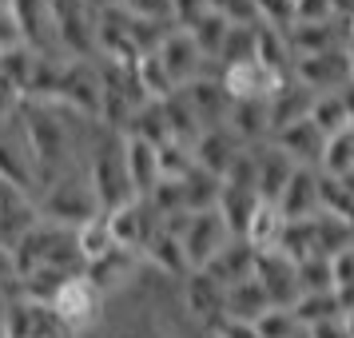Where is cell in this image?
<instances>
[{
    "instance_id": "cell-1",
    "label": "cell",
    "mask_w": 354,
    "mask_h": 338,
    "mask_svg": "<svg viewBox=\"0 0 354 338\" xmlns=\"http://www.w3.org/2000/svg\"><path fill=\"white\" fill-rule=\"evenodd\" d=\"M84 176L92 183L100 211H115L128 199H136L128 187V171H124V131H112L100 124L88 151H84Z\"/></svg>"
},
{
    "instance_id": "cell-2",
    "label": "cell",
    "mask_w": 354,
    "mask_h": 338,
    "mask_svg": "<svg viewBox=\"0 0 354 338\" xmlns=\"http://www.w3.org/2000/svg\"><path fill=\"white\" fill-rule=\"evenodd\" d=\"M17 255V279L28 271H68L84 274V259L76 251V235L68 227H56L48 219H36V227L12 247Z\"/></svg>"
},
{
    "instance_id": "cell-3",
    "label": "cell",
    "mask_w": 354,
    "mask_h": 338,
    "mask_svg": "<svg viewBox=\"0 0 354 338\" xmlns=\"http://www.w3.org/2000/svg\"><path fill=\"white\" fill-rule=\"evenodd\" d=\"M36 211H40V219H48V223H56V227H68V231H76V227L88 223L92 215H100L92 183L84 176V163L72 167V171H64V176H56L52 183H44V187L36 191Z\"/></svg>"
},
{
    "instance_id": "cell-4",
    "label": "cell",
    "mask_w": 354,
    "mask_h": 338,
    "mask_svg": "<svg viewBox=\"0 0 354 338\" xmlns=\"http://www.w3.org/2000/svg\"><path fill=\"white\" fill-rule=\"evenodd\" d=\"M163 227H167L171 235H179V247H183V259H187L192 271H203L211 259L235 239L215 207L195 211V215H171V219H163Z\"/></svg>"
},
{
    "instance_id": "cell-5",
    "label": "cell",
    "mask_w": 354,
    "mask_h": 338,
    "mask_svg": "<svg viewBox=\"0 0 354 338\" xmlns=\"http://www.w3.org/2000/svg\"><path fill=\"white\" fill-rule=\"evenodd\" d=\"M104 310H108V299H104L84 274L68 279L64 287L56 290V299H52V314L60 319V326H64L72 338L92 335L100 322H104Z\"/></svg>"
},
{
    "instance_id": "cell-6",
    "label": "cell",
    "mask_w": 354,
    "mask_h": 338,
    "mask_svg": "<svg viewBox=\"0 0 354 338\" xmlns=\"http://www.w3.org/2000/svg\"><path fill=\"white\" fill-rule=\"evenodd\" d=\"M12 24H17L20 48L40 56V60H64L60 40H56V17H52V0H8Z\"/></svg>"
},
{
    "instance_id": "cell-7",
    "label": "cell",
    "mask_w": 354,
    "mask_h": 338,
    "mask_svg": "<svg viewBox=\"0 0 354 338\" xmlns=\"http://www.w3.org/2000/svg\"><path fill=\"white\" fill-rule=\"evenodd\" d=\"M151 56L160 60L163 76L171 80V88H187V84H195L199 76H207V72H215V68L203 60V52H199V44L192 40V32L187 28H167L163 32V40L151 48Z\"/></svg>"
},
{
    "instance_id": "cell-8",
    "label": "cell",
    "mask_w": 354,
    "mask_h": 338,
    "mask_svg": "<svg viewBox=\"0 0 354 338\" xmlns=\"http://www.w3.org/2000/svg\"><path fill=\"white\" fill-rule=\"evenodd\" d=\"M290 80L303 84L306 92H338L342 84L351 80V60H346V44L330 52H315V56H299L290 68Z\"/></svg>"
},
{
    "instance_id": "cell-9",
    "label": "cell",
    "mask_w": 354,
    "mask_h": 338,
    "mask_svg": "<svg viewBox=\"0 0 354 338\" xmlns=\"http://www.w3.org/2000/svg\"><path fill=\"white\" fill-rule=\"evenodd\" d=\"M255 283L263 287L267 303L274 310H290L299 303V267L290 263L283 251H259L255 255Z\"/></svg>"
},
{
    "instance_id": "cell-10",
    "label": "cell",
    "mask_w": 354,
    "mask_h": 338,
    "mask_svg": "<svg viewBox=\"0 0 354 338\" xmlns=\"http://www.w3.org/2000/svg\"><path fill=\"white\" fill-rule=\"evenodd\" d=\"M0 176L12 179L17 187L36 195V163L28 151V135L20 128V115L12 112L8 120H0Z\"/></svg>"
},
{
    "instance_id": "cell-11",
    "label": "cell",
    "mask_w": 354,
    "mask_h": 338,
    "mask_svg": "<svg viewBox=\"0 0 354 338\" xmlns=\"http://www.w3.org/2000/svg\"><path fill=\"white\" fill-rule=\"evenodd\" d=\"M108 215V227H112V239L115 247H124V251H144L147 239L160 231V215L151 211V203L147 199H128L124 207L115 211H104Z\"/></svg>"
},
{
    "instance_id": "cell-12",
    "label": "cell",
    "mask_w": 354,
    "mask_h": 338,
    "mask_svg": "<svg viewBox=\"0 0 354 338\" xmlns=\"http://www.w3.org/2000/svg\"><path fill=\"white\" fill-rule=\"evenodd\" d=\"M140 271H144V259L136 255V251L112 247L104 259H96V263L84 267V279H88L104 299H115V294H124V290L140 279Z\"/></svg>"
},
{
    "instance_id": "cell-13",
    "label": "cell",
    "mask_w": 354,
    "mask_h": 338,
    "mask_svg": "<svg viewBox=\"0 0 354 338\" xmlns=\"http://www.w3.org/2000/svg\"><path fill=\"white\" fill-rule=\"evenodd\" d=\"M40 211H36V199L24 187H17L12 179L0 176V243L4 247H17L28 231L36 227Z\"/></svg>"
},
{
    "instance_id": "cell-14",
    "label": "cell",
    "mask_w": 354,
    "mask_h": 338,
    "mask_svg": "<svg viewBox=\"0 0 354 338\" xmlns=\"http://www.w3.org/2000/svg\"><path fill=\"white\" fill-rule=\"evenodd\" d=\"M179 299H183L187 319L207 326V330L223 319V287L215 279H207L203 271H192L187 279H179Z\"/></svg>"
},
{
    "instance_id": "cell-15",
    "label": "cell",
    "mask_w": 354,
    "mask_h": 338,
    "mask_svg": "<svg viewBox=\"0 0 354 338\" xmlns=\"http://www.w3.org/2000/svg\"><path fill=\"white\" fill-rule=\"evenodd\" d=\"M124 171H128V187L136 199H147L156 191V183L163 179L160 171V147L140 140V135H128L124 131Z\"/></svg>"
},
{
    "instance_id": "cell-16",
    "label": "cell",
    "mask_w": 354,
    "mask_h": 338,
    "mask_svg": "<svg viewBox=\"0 0 354 338\" xmlns=\"http://www.w3.org/2000/svg\"><path fill=\"white\" fill-rule=\"evenodd\" d=\"M274 207H279V215H283L287 223L315 219V215L322 211V203H319V171H315V167H295V176L287 179V187H283V195L274 199Z\"/></svg>"
},
{
    "instance_id": "cell-17",
    "label": "cell",
    "mask_w": 354,
    "mask_h": 338,
    "mask_svg": "<svg viewBox=\"0 0 354 338\" xmlns=\"http://www.w3.org/2000/svg\"><path fill=\"white\" fill-rule=\"evenodd\" d=\"M179 92H183V100L192 104V112H195V120L203 124V131L207 128H223L227 112H231V96H227L219 72H207V76H199L195 84L179 88Z\"/></svg>"
},
{
    "instance_id": "cell-18",
    "label": "cell",
    "mask_w": 354,
    "mask_h": 338,
    "mask_svg": "<svg viewBox=\"0 0 354 338\" xmlns=\"http://www.w3.org/2000/svg\"><path fill=\"white\" fill-rule=\"evenodd\" d=\"M271 144L279 147L295 167H315V171H319V160H322L326 140L319 135V128H315L310 120H295V124H287V128L274 131Z\"/></svg>"
},
{
    "instance_id": "cell-19",
    "label": "cell",
    "mask_w": 354,
    "mask_h": 338,
    "mask_svg": "<svg viewBox=\"0 0 354 338\" xmlns=\"http://www.w3.org/2000/svg\"><path fill=\"white\" fill-rule=\"evenodd\" d=\"M239 151H243V144L227 128H207L199 140H195V147H192V163L199 167V171L223 179L227 167L235 163V156H239Z\"/></svg>"
},
{
    "instance_id": "cell-20",
    "label": "cell",
    "mask_w": 354,
    "mask_h": 338,
    "mask_svg": "<svg viewBox=\"0 0 354 338\" xmlns=\"http://www.w3.org/2000/svg\"><path fill=\"white\" fill-rule=\"evenodd\" d=\"M223 128L239 140L243 147H255L271 140V115H267V100H231Z\"/></svg>"
},
{
    "instance_id": "cell-21",
    "label": "cell",
    "mask_w": 354,
    "mask_h": 338,
    "mask_svg": "<svg viewBox=\"0 0 354 338\" xmlns=\"http://www.w3.org/2000/svg\"><path fill=\"white\" fill-rule=\"evenodd\" d=\"M251 151H255V191H259L263 203H274V199L283 195V187H287V179L295 176V163H290L271 140H267V144H255Z\"/></svg>"
},
{
    "instance_id": "cell-22",
    "label": "cell",
    "mask_w": 354,
    "mask_h": 338,
    "mask_svg": "<svg viewBox=\"0 0 354 338\" xmlns=\"http://www.w3.org/2000/svg\"><path fill=\"white\" fill-rule=\"evenodd\" d=\"M203 274H207V279H215L223 290L235 287V283H243V279H251V274H255V251H251L243 239H231L223 251H219V255L203 267Z\"/></svg>"
},
{
    "instance_id": "cell-23",
    "label": "cell",
    "mask_w": 354,
    "mask_h": 338,
    "mask_svg": "<svg viewBox=\"0 0 354 338\" xmlns=\"http://www.w3.org/2000/svg\"><path fill=\"white\" fill-rule=\"evenodd\" d=\"M267 310H271V303H267L263 287L255 283V274L223 290V319L227 322H251V326H255Z\"/></svg>"
},
{
    "instance_id": "cell-24",
    "label": "cell",
    "mask_w": 354,
    "mask_h": 338,
    "mask_svg": "<svg viewBox=\"0 0 354 338\" xmlns=\"http://www.w3.org/2000/svg\"><path fill=\"white\" fill-rule=\"evenodd\" d=\"M310 100H315V92H306L303 84H279L271 96H267V115H271V135L279 128H287V124H295V120H306V112H310Z\"/></svg>"
},
{
    "instance_id": "cell-25",
    "label": "cell",
    "mask_w": 354,
    "mask_h": 338,
    "mask_svg": "<svg viewBox=\"0 0 354 338\" xmlns=\"http://www.w3.org/2000/svg\"><path fill=\"white\" fill-rule=\"evenodd\" d=\"M287 44L299 56H315V52H330V48H342V20H330V24H290L287 28Z\"/></svg>"
},
{
    "instance_id": "cell-26",
    "label": "cell",
    "mask_w": 354,
    "mask_h": 338,
    "mask_svg": "<svg viewBox=\"0 0 354 338\" xmlns=\"http://www.w3.org/2000/svg\"><path fill=\"white\" fill-rule=\"evenodd\" d=\"M255 207H259V195H255V191L219 183V199H215V211H219V219L227 223V231H231L235 239H243V231H247V223H251Z\"/></svg>"
},
{
    "instance_id": "cell-27",
    "label": "cell",
    "mask_w": 354,
    "mask_h": 338,
    "mask_svg": "<svg viewBox=\"0 0 354 338\" xmlns=\"http://www.w3.org/2000/svg\"><path fill=\"white\" fill-rule=\"evenodd\" d=\"M283 227H287V219L279 215V207L259 199L255 215H251V223H247V231H243V243H247V247H251L255 255H259V251H279Z\"/></svg>"
},
{
    "instance_id": "cell-28",
    "label": "cell",
    "mask_w": 354,
    "mask_h": 338,
    "mask_svg": "<svg viewBox=\"0 0 354 338\" xmlns=\"http://www.w3.org/2000/svg\"><path fill=\"white\" fill-rule=\"evenodd\" d=\"M306 120L319 128L322 140H335V135H342V131L351 128V115H346V108H342L338 92H322V96L310 100V112H306Z\"/></svg>"
},
{
    "instance_id": "cell-29",
    "label": "cell",
    "mask_w": 354,
    "mask_h": 338,
    "mask_svg": "<svg viewBox=\"0 0 354 338\" xmlns=\"http://www.w3.org/2000/svg\"><path fill=\"white\" fill-rule=\"evenodd\" d=\"M72 235H76V251H80L84 267H88V263H96V259H104L115 247L112 227H108V215H104V211H100V215H92L88 223H80Z\"/></svg>"
},
{
    "instance_id": "cell-30",
    "label": "cell",
    "mask_w": 354,
    "mask_h": 338,
    "mask_svg": "<svg viewBox=\"0 0 354 338\" xmlns=\"http://www.w3.org/2000/svg\"><path fill=\"white\" fill-rule=\"evenodd\" d=\"M255 32H259V24H231L223 48H219V56H215V72L251 64V60H255Z\"/></svg>"
},
{
    "instance_id": "cell-31",
    "label": "cell",
    "mask_w": 354,
    "mask_h": 338,
    "mask_svg": "<svg viewBox=\"0 0 354 338\" xmlns=\"http://www.w3.org/2000/svg\"><path fill=\"white\" fill-rule=\"evenodd\" d=\"M179 191H183V211H187V215L211 211L215 199H219V179L207 176V171H199V167H192L187 176L179 179Z\"/></svg>"
},
{
    "instance_id": "cell-32",
    "label": "cell",
    "mask_w": 354,
    "mask_h": 338,
    "mask_svg": "<svg viewBox=\"0 0 354 338\" xmlns=\"http://www.w3.org/2000/svg\"><path fill=\"white\" fill-rule=\"evenodd\" d=\"M319 171L330 179H342L346 171H354V140H351V128L335 135V140H326L322 147V160H319Z\"/></svg>"
},
{
    "instance_id": "cell-33",
    "label": "cell",
    "mask_w": 354,
    "mask_h": 338,
    "mask_svg": "<svg viewBox=\"0 0 354 338\" xmlns=\"http://www.w3.org/2000/svg\"><path fill=\"white\" fill-rule=\"evenodd\" d=\"M227 28H231V24H227L223 17H215V12H207L203 20H195L192 28H187L211 68H215V56H219V48H223V40H227Z\"/></svg>"
},
{
    "instance_id": "cell-34",
    "label": "cell",
    "mask_w": 354,
    "mask_h": 338,
    "mask_svg": "<svg viewBox=\"0 0 354 338\" xmlns=\"http://www.w3.org/2000/svg\"><path fill=\"white\" fill-rule=\"evenodd\" d=\"M290 314H295V322L306 330V326H315V322H322V319H338L342 310H338L335 290H326V294H299V303L290 306Z\"/></svg>"
},
{
    "instance_id": "cell-35",
    "label": "cell",
    "mask_w": 354,
    "mask_h": 338,
    "mask_svg": "<svg viewBox=\"0 0 354 338\" xmlns=\"http://www.w3.org/2000/svg\"><path fill=\"white\" fill-rule=\"evenodd\" d=\"M299 267V290L303 294H326V290H335L330 283V259H303V263H295Z\"/></svg>"
},
{
    "instance_id": "cell-36",
    "label": "cell",
    "mask_w": 354,
    "mask_h": 338,
    "mask_svg": "<svg viewBox=\"0 0 354 338\" xmlns=\"http://www.w3.org/2000/svg\"><path fill=\"white\" fill-rule=\"evenodd\" d=\"M255 24L287 32L295 24V0H255Z\"/></svg>"
},
{
    "instance_id": "cell-37",
    "label": "cell",
    "mask_w": 354,
    "mask_h": 338,
    "mask_svg": "<svg viewBox=\"0 0 354 338\" xmlns=\"http://www.w3.org/2000/svg\"><path fill=\"white\" fill-rule=\"evenodd\" d=\"M120 12L131 20H151V24H171V0H115ZM176 28V24H171Z\"/></svg>"
},
{
    "instance_id": "cell-38",
    "label": "cell",
    "mask_w": 354,
    "mask_h": 338,
    "mask_svg": "<svg viewBox=\"0 0 354 338\" xmlns=\"http://www.w3.org/2000/svg\"><path fill=\"white\" fill-rule=\"evenodd\" d=\"M299 330H303V326L295 322V314H290V310H274V306L255 322V335L259 338H295Z\"/></svg>"
},
{
    "instance_id": "cell-39",
    "label": "cell",
    "mask_w": 354,
    "mask_h": 338,
    "mask_svg": "<svg viewBox=\"0 0 354 338\" xmlns=\"http://www.w3.org/2000/svg\"><path fill=\"white\" fill-rule=\"evenodd\" d=\"M207 8L227 24H255V0H207Z\"/></svg>"
},
{
    "instance_id": "cell-40",
    "label": "cell",
    "mask_w": 354,
    "mask_h": 338,
    "mask_svg": "<svg viewBox=\"0 0 354 338\" xmlns=\"http://www.w3.org/2000/svg\"><path fill=\"white\" fill-rule=\"evenodd\" d=\"M335 4L330 0H295V24H330Z\"/></svg>"
},
{
    "instance_id": "cell-41",
    "label": "cell",
    "mask_w": 354,
    "mask_h": 338,
    "mask_svg": "<svg viewBox=\"0 0 354 338\" xmlns=\"http://www.w3.org/2000/svg\"><path fill=\"white\" fill-rule=\"evenodd\" d=\"M108 338H171V335H167V326L160 319H136V322H124Z\"/></svg>"
},
{
    "instance_id": "cell-42",
    "label": "cell",
    "mask_w": 354,
    "mask_h": 338,
    "mask_svg": "<svg viewBox=\"0 0 354 338\" xmlns=\"http://www.w3.org/2000/svg\"><path fill=\"white\" fill-rule=\"evenodd\" d=\"M211 8L207 0H171V24L176 28H192L195 20H203Z\"/></svg>"
},
{
    "instance_id": "cell-43",
    "label": "cell",
    "mask_w": 354,
    "mask_h": 338,
    "mask_svg": "<svg viewBox=\"0 0 354 338\" xmlns=\"http://www.w3.org/2000/svg\"><path fill=\"white\" fill-rule=\"evenodd\" d=\"M330 283H335V290L346 287V283H354V247L330 255Z\"/></svg>"
},
{
    "instance_id": "cell-44",
    "label": "cell",
    "mask_w": 354,
    "mask_h": 338,
    "mask_svg": "<svg viewBox=\"0 0 354 338\" xmlns=\"http://www.w3.org/2000/svg\"><path fill=\"white\" fill-rule=\"evenodd\" d=\"M12 287H17V255H12V247L0 243V290L12 299Z\"/></svg>"
},
{
    "instance_id": "cell-45",
    "label": "cell",
    "mask_w": 354,
    "mask_h": 338,
    "mask_svg": "<svg viewBox=\"0 0 354 338\" xmlns=\"http://www.w3.org/2000/svg\"><path fill=\"white\" fill-rule=\"evenodd\" d=\"M306 338H351V330H346V319L338 314V319H322L306 326Z\"/></svg>"
},
{
    "instance_id": "cell-46",
    "label": "cell",
    "mask_w": 354,
    "mask_h": 338,
    "mask_svg": "<svg viewBox=\"0 0 354 338\" xmlns=\"http://www.w3.org/2000/svg\"><path fill=\"white\" fill-rule=\"evenodd\" d=\"M338 100H342V108H346V115H351V124H354V80H346L338 88Z\"/></svg>"
},
{
    "instance_id": "cell-47",
    "label": "cell",
    "mask_w": 354,
    "mask_h": 338,
    "mask_svg": "<svg viewBox=\"0 0 354 338\" xmlns=\"http://www.w3.org/2000/svg\"><path fill=\"white\" fill-rule=\"evenodd\" d=\"M338 183H342V191H346V195L354 199V171H346V176L338 179Z\"/></svg>"
},
{
    "instance_id": "cell-48",
    "label": "cell",
    "mask_w": 354,
    "mask_h": 338,
    "mask_svg": "<svg viewBox=\"0 0 354 338\" xmlns=\"http://www.w3.org/2000/svg\"><path fill=\"white\" fill-rule=\"evenodd\" d=\"M88 4H92L96 12H104V8H115V0H88Z\"/></svg>"
},
{
    "instance_id": "cell-49",
    "label": "cell",
    "mask_w": 354,
    "mask_h": 338,
    "mask_svg": "<svg viewBox=\"0 0 354 338\" xmlns=\"http://www.w3.org/2000/svg\"><path fill=\"white\" fill-rule=\"evenodd\" d=\"M295 338H306V330H299V335H295Z\"/></svg>"
}]
</instances>
